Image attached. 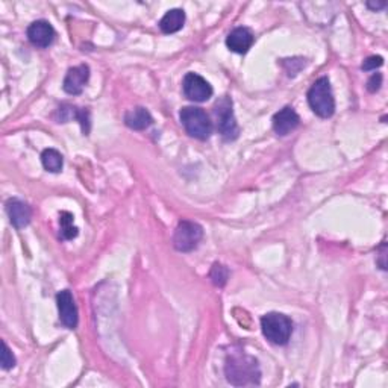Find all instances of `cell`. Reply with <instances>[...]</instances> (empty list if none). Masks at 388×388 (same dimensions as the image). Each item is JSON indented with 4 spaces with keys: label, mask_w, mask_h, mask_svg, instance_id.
I'll list each match as a JSON object with an SVG mask.
<instances>
[{
    "label": "cell",
    "mask_w": 388,
    "mask_h": 388,
    "mask_svg": "<svg viewBox=\"0 0 388 388\" xmlns=\"http://www.w3.org/2000/svg\"><path fill=\"white\" fill-rule=\"evenodd\" d=\"M225 375L228 383L235 387L260 385L261 383L260 364L244 350L229 352L225 364Z\"/></svg>",
    "instance_id": "cell-1"
},
{
    "label": "cell",
    "mask_w": 388,
    "mask_h": 388,
    "mask_svg": "<svg viewBox=\"0 0 388 388\" xmlns=\"http://www.w3.org/2000/svg\"><path fill=\"white\" fill-rule=\"evenodd\" d=\"M306 97H308V104H310L315 116H319L322 119H329L334 116L335 99L328 77L325 76L319 77L317 81L311 85Z\"/></svg>",
    "instance_id": "cell-2"
},
{
    "label": "cell",
    "mask_w": 388,
    "mask_h": 388,
    "mask_svg": "<svg viewBox=\"0 0 388 388\" xmlns=\"http://www.w3.org/2000/svg\"><path fill=\"white\" fill-rule=\"evenodd\" d=\"M179 119L185 128L186 134L193 138H197L200 141H205L213 134V121L210 116L197 106H185L179 112Z\"/></svg>",
    "instance_id": "cell-3"
},
{
    "label": "cell",
    "mask_w": 388,
    "mask_h": 388,
    "mask_svg": "<svg viewBox=\"0 0 388 388\" xmlns=\"http://www.w3.org/2000/svg\"><path fill=\"white\" fill-rule=\"evenodd\" d=\"M261 330L271 344L285 346L293 334V322L285 314L269 313L261 317Z\"/></svg>",
    "instance_id": "cell-4"
},
{
    "label": "cell",
    "mask_w": 388,
    "mask_h": 388,
    "mask_svg": "<svg viewBox=\"0 0 388 388\" xmlns=\"http://www.w3.org/2000/svg\"><path fill=\"white\" fill-rule=\"evenodd\" d=\"M214 114L217 119L219 134L223 136L226 141H234L239 138L240 128L237 125V120L232 110V100L229 96H223L217 104L214 105Z\"/></svg>",
    "instance_id": "cell-5"
},
{
    "label": "cell",
    "mask_w": 388,
    "mask_h": 388,
    "mask_svg": "<svg viewBox=\"0 0 388 388\" xmlns=\"http://www.w3.org/2000/svg\"><path fill=\"white\" fill-rule=\"evenodd\" d=\"M204 239V228L190 220H181L175 229L173 246L179 252H191Z\"/></svg>",
    "instance_id": "cell-6"
},
{
    "label": "cell",
    "mask_w": 388,
    "mask_h": 388,
    "mask_svg": "<svg viewBox=\"0 0 388 388\" xmlns=\"http://www.w3.org/2000/svg\"><path fill=\"white\" fill-rule=\"evenodd\" d=\"M182 90L186 99L193 102H206L213 96V87L197 73H186L182 82Z\"/></svg>",
    "instance_id": "cell-7"
},
{
    "label": "cell",
    "mask_w": 388,
    "mask_h": 388,
    "mask_svg": "<svg viewBox=\"0 0 388 388\" xmlns=\"http://www.w3.org/2000/svg\"><path fill=\"white\" fill-rule=\"evenodd\" d=\"M56 305H58L60 320L66 328L75 329L77 326L79 315H77V306L75 304L73 294L69 290H62L56 294Z\"/></svg>",
    "instance_id": "cell-8"
},
{
    "label": "cell",
    "mask_w": 388,
    "mask_h": 388,
    "mask_svg": "<svg viewBox=\"0 0 388 388\" xmlns=\"http://www.w3.org/2000/svg\"><path fill=\"white\" fill-rule=\"evenodd\" d=\"M90 79V67L87 64H81V66L71 67L62 82V90L70 96L81 95L85 85H87Z\"/></svg>",
    "instance_id": "cell-9"
},
{
    "label": "cell",
    "mask_w": 388,
    "mask_h": 388,
    "mask_svg": "<svg viewBox=\"0 0 388 388\" xmlns=\"http://www.w3.org/2000/svg\"><path fill=\"white\" fill-rule=\"evenodd\" d=\"M56 37V32L53 26L49 23L47 20H37L27 27V38L34 46L40 49H46L52 45Z\"/></svg>",
    "instance_id": "cell-10"
},
{
    "label": "cell",
    "mask_w": 388,
    "mask_h": 388,
    "mask_svg": "<svg viewBox=\"0 0 388 388\" xmlns=\"http://www.w3.org/2000/svg\"><path fill=\"white\" fill-rule=\"evenodd\" d=\"M299 123H300V117L291 106L282 108L281 111H278L275 116H273L271 120L273 131L281 136L291 134L294 129L299 126Z\"/></svg>",
    "instance_id": "cell-11"
},
{
    "label": "cell",
    "mask_w": 388,
    "mask_h": 388,
    "mask_svg": "<svg viewBox=\"0 0 388 388\" xmlns=\"http://www.w3.org/2000/svg\"><path fill=\"white\" fill-rule=\"evenodd\" d=\"M255 41V37L252 31L249 27H235L234 31L229 32L228 38H226V46L229 47V50H232L235 53H247L249 49L252 47Z\"/></svg>",
    "instance_id": "cell-12"
},
{
    "label": "cell",
    "mask_w": 388,
    "mask_h": 388,
    "mask_svg": "<svg viewBox=\"0 0 388 388\" xmlns=\"http://www.w3.org/2000/svg\"><path fill=\"white\" fill-rule=\"evenodd\" d=\"M6 213H8V217L14 228L21 229L31 223V217H32L31 206L25 204L23 200L10 199L8 202H6Z\"/></svg>",
    "instance_id": "cell-13"
},
{
    "label": "cell",
    "mask_w": 388,
    "mask_h": 388,
    "mask_svg": "<svg viewBox=\"0 0 388 388\" xmlns=\"http://www.w3.org/2000/svg\"><path fill=\"white\" fill-rule=\"evenodd\" d=\"M56 114H58L60 123H66V121L75 119L79 121V123H81L84 135L90 134L91 123H90V111L87 110V108H77L75 105L64 104L58 108V110H56Z\"/></svg>",
    "instance_id": "cell-14"
},
{
    "label": "cell",
    "mask_w": 388,
    "mask_h": 388,
    "mask_svg": "<svg viewBox=\"0 0 388 388\" xmlns=\"http://www.w3.org/2000/svg\"><path fill=\"white\" fill-rule=\"evenodd\" d=\"M125 123L134 131H145L154 123V119L146 108L135 106L125 114Z\"/></svg>",
    "instance_id": "cell-15"
},
{
    "label": "cell",
    "mask_w": 388,
    "mask_h": 388,
    "mask_svg": "<svg viewBox=\"0 0 388 388\" xmlns=\"http://www.w3.org/2000/svg\"><path fill=\"white\" fill-rule=\"evenodd\" d=\"M185 23V12L184 10H170L164 14V17L160 20V29L164 34H175L181 31Z\"/></svg>",
    "instance_id": "cell-16"
},
{
    "label": "cell",
    "mask_w": 388,
    "mask_h": 388,
    "mask_svg": "<svg viewBox=\"0 0 388 388\" xmlns=\"http://www.w3.org/2000/svg\"><path fill=\"white\" fill-rule=\"evenodd\" d=\"M41 162L43 167L50 171V173H60L64 165L62 155L56 149H46L41 154Z\"/></svg>",
    "instance_id": "cell-17"
},
{
    "label": "cell",
    "mask_w": 388,
    "mask_h": 388,
    "mask_svg": "<svg viewBox=\"0 0 388 388\" xmlns=\"http://www.w3.org/2000/svg\"><path fill=\"white\" fill-rule=\"evenodd\" d=\"M73 219H75L73 214H70L67 211H62L60 214V226H61L60 237L62 240H73L77 237L79 229L73 226Z\"/></svg>",
    "instance_id": "cell-18"
},
{
    "label": "cell",
    "mask_w": 388,
    "mask_h": 388,
    "mask_svg": "<svg viewBox=\"0 0 388 388\" xmlns=\"http://www.w3.org/2000/svg\"><path fill=\"white\" fill-rule=\"evenodd\" d=\"M210 278L215 287H225L229 278V270L225 267V265L215 263L211 267Z\"/></svg>",
    "instance_id": "cell-19"
},
{
    "label": "cell",
    "mask_w": 388,
    "mask_h": 388,
    "mask_svg": "<svg viewBox=\"0 0 388 388\" xmlns=\"http://www.w3.org/2000/svg\"><path fill=\"white\" fill-rule=\"evenodd\" d=\"M0 363H2V367L5 370H10L16 365V358H14L12 352L5 341H2V356H0Z\"/></svg>",
    "instance_id": "cell-20"
},
{
    "label": "cell",
    "mask_w": 388,
    "mask_h": 388,
    "mask_svg": "<svg viewBox=\"0 0 388 388\" xmlns=\"http://www.w3.org/2000/svg\"><path fill=\"white\" fill-rule=\"evenodd\" d=\"M383 64H384L383 56H376V55L375 56H369V58L363 62L361 69L365 70V71L376 70V69H379L380 66H383Z\"/></svg>",
    "instance_id": "cell-21"
},
{
    "label": "cell",
    "mask_w": 388,
    "mask_h": 388,
    "mask_svg": "<svg viewBox=\"0 0 388 388\" xmlns=\"http://www.w3.org/2000/svg\"><path fill=\"white\" fill-rule=\"evenodd\" d=\"M380 85H383V75H380V73H375V75H373V76L369 79L367 90H369L370 93H376V91L380 88Z\"/></svg>",
    "instance_id": "cell-22"
},
{
    "label": "cell",
    "mask_w": 388,
    "mask_h": 388,
    "mask_svg": "<svg viewBox=\"0 0 388 388\" xmlns=\"http://www.w3.org/2000/svg\"><path fill=\"white\" fill-rule=\"evenodd\" d=\"M387 6L385 2H380V3H375V2H367V8H370L372 11H378V10H384Z\"/></svg>",
    "instance_id": "cell-23"
}]
</instances>
